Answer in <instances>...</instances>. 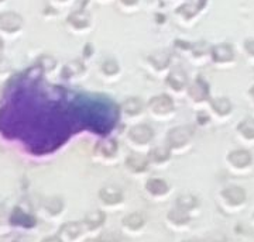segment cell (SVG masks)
I'll return each instance as SVG.
<instances>
[{"mask_svg":"<svg viewBox=\"0 0 254 242\" xmlns=\"http://www.w3.org/2000/svg\"><path fill=\"white\" fill-rule=\"evenodd\" d=\"M147 110L151 116L157 120H167L171 118L175 113V103L170 95H157L151 97L150 101L147 103Z\"/></svg>","mask_w":254,"mask_h":242,"instance_id":"1","label":"cell"},{"mask_svg":"<svg viewBox=\"0 0 254 242\" xmlns=\"http://www.w3.org/2000/svg\"><path fill=\"white\" fill-rule=\"evenodd\" d=\"M195 135V131L190 126H178L171 128L165 138V145L170 148L171 153L174 151H182L188 146Z\"/></svg>","mask_w":254,"mask_h":242,"instance_id":"2","label":"cell"},{"mask_svg":"<svg viewBox=\"0 0 254 242\" xmlns=\"http://www.w3.org/2000/svg\"><path fill=\"white\" fill-rule=\"evenodd\" d=\"M154 140V130L148 124H136L130 127L127 133V141L134 148H145Z\"/></svg>","mask_w":254,"mask_h":242,"instance_id":"3","label":"cell"},{"mask_svg":"<svg viewBox=\"0 0 254 242\" xmlns=\"http://www.w3.org/2000/svg\"><path fill=\"white\" fill-rule=\"evenodd\" d=\"M23 24H24L23 17L14 11H4L0 14V31L3 34L7 36L17 34L18 31H21Z\"/></svg>","mask_w":254,"mask_h":242,"instance_id":"4","label":"cell"},{"mask_svg":"<svg viewBox=\"0 0 254 242\" xmlns=\"http://www.w3.org/2000/svg\"><path fill=\"white\" fill-rule=\"evenodd\" d=\"M165 85L170 90H173L175 93H181L184 90L188 89L190 86V81H188V75L187 72L181 69L180 66L174 68L173 71L170 72L168 78L165 79Z\"/></svg>","mask_w":254,"mask_h":242,"instance_id":"5","label":"cell"},{"mask_svg":"<svg viewBox=\"0 0 254 242\" xmlns=\"http://www.w3.org/2000/svg\"><path fill=\"white\" fill-rule=\"evenodd\" d=\"M144 110L145 104L143 103V100L138 99V97H128L120 106L122 114L126 118H128V120H133V118L140 117L144 113Z\"/></svg>","mask_w":254,"mask_h":242,"instance_id":"6","label":"cell"},{"mask_svg":"<svg viewBox=\"0 0 254 242\" xmlns=\"http://www.w3.org/2000/svg\"><path fill=\"white\" fill-rule=\"evenodd\" d=\"M220 196L229 206L233 207L242 206V204H245L246 201L245 189L239 188V186H229V188L223 189Z\"/></svg>","mask_w":254,"mask_h":242,"instance_id":"7","label":"cell"},{"mask_svg":"<svg viewBox=\"0 0 254 242\" xmlns=\"http://www.w3.org/2000/svg\"><path fill=\"white\" fill-rule=\"evenodd\" d=\"M95 152H96L98 156L103 158V159H112V158H115L119 152L118 141H115V140H112V138L100 140L99 143L96 144Z\"/></svg>","mask_w":254,"mask_h":242,"instance_id":"8","label":"cell"},{"mask_svg":"<svg viewBox=\"0 0 254 242\" xmlns=\"http://www.w3.org/2000/svg\"><path fill=\"white\" fill-rule=\"evenodd\" d=\"M227 162L236 169H245L252 165L253 158H252V153L246 149H235L227 155Z\"/></svg>","mask_w":254,"mask_h":242,"instance_id":"9","label":"cell"},{"mask_svg":"<svg viewBox=\"0 0 254 242\" xmlns=\"http://www.w3.org/2000/svg\"><path fill=\"white\" fill-rule=\"evenodd\" d=\"M210 55L215 63H227L232 62L235 58V51L232 48V45L229 44H219L212 47Z\"/></svg>","mask_w":254,"mask_h":242,"instance_id":"10","label":"cell"},{"mask_svg":"<svg viewBox=\"0 0 254 242\" xmlns=\"http://www.w3.org/2000/svg\"><path fill=\"white\" fill-rule=\"evenodd\" d=\"M187 90H188V97L195 103H202L209 97L208 85L202 79H196L193 83H190Z\"/></svg>","mask_w":254,"mask_h":242,"instance_id":"11","label":"cell"},{"mask_svg":"<svg viewBox=\"0 0 254 242\" xmlns=\"http://www.w3.org/2000/svg\"><path fill=\"white\" fill-rule=\"evenodd\" d=\"M125 163H126V168L128 171L134 172V173H141V172L147 171V168L150 165V161L144 155H141V153L138 152H133L127 156Z\"/></svg>","mask_w":254,"mask_h":242,"instance_id":"12","label":"cell"},{"mask_svg":"<svg viewBox=\"0 0 254 242\" xmlns=\"http://www.w3.org/2000/svg\"><path fill=\"white\" fill-rule=\"evenodd\" d=\"M85 230V225L83 223H66L61 227V231H60V237L64 242L65 241H76Z\"/></svg>","mask_w":254,"mask_h":242,"instance_id":"13","label":"cell"},{"mask_svg":"<svg viewBox=\"0 0 254 242\" xmlns=\"http://www.w3.org/2000/svg\"><path fill=\"white\" fill-rule=\"evenodd\" d=\"M99 198L102 203L108 204V206H115L122 203L123 200V193L122 190L115 186H105L99 190Z\"/></svg>","mask_w":254,"mask_h":242,"instance_id":"14","label":"cell"},{"mask_svg":"<svg viewBox=\"0 0 254 242\" xmlns=\"http://www.w3.org/2000/svg\"><path fill=\"white\" fill-rule=\"evenodd\" d=\"M68 24H71L75 30H85L91 26V14L85 10H76L69 14Z\"/></svg>","mask_w":254,"mask_h":242,"instance_id":"15","label":"cell"},{"mask_svg":"<svg viewBox=\"0 0 254 242\" xmlns=\"http://www.w3.org/2000/svg\"><path fill=\"white\" fill-rule=\"evenodd\" d=\"M147 62H148L151 69L157 72H163L168 69L170 62H171V56L167 52H154L147 58Z\"/></svg>","mask_w":254,"mask_h":242,"instance_id":"16","label":"cell"},{"mask_svg":"<svg viewBox=\"0 0 254 242\" xmlns=\"http://www.w3.org/2000/svg\"><path fill=\"white\" fill-rule=\"evenodd\" d=\"M145 190L155 197H161V196H165L168 193L170 188H168L165 180L153 178V179H148L145 182Z\"/></svg>","mask_w":254,"mask_h":242,"instance_id":"17","label":"cell"},{"mask_svg":"<svg viewBox=\"0 0 254 242\" xmlns=\"http://www.w3.org/2000/svg\"><path fill=\"white\" fill-rule=\"evenodd\" d=\"M148 161L150 163H157V165H161V163H165V162L170 161L171 158V151L167 145L164 146H155L153 149H150L148 152Z\"/></svg>","mask_w":254,"mask_h":242,"instance_id":"18","label":"cell"},{"mask_svg":"<svg viewBox=\"0 0 254 242\" xmlns=\"http://www.w3.org/2000/svg\"><path fill=\"white\" fill-rule=\"evenodd\" d=\"M122 225L128 231H140L145 225V217L141 213H131L123 218Z\"/></svg>","mask_w":254,"mask_h":242,"instance_id":"19","label":"cell"},{"mask_svg":"<svg viewBox=\"0 0 254 242\" xmlns=\"http://www.w3.org/2000/svg\"><path fill=\"white\" fill-rule=\"evenodd\" d=\"M210 108L218 116L226 117L232 113V103L226 97H219V99L210 100Z\"/></svg>","mask_w":254,"mask_h":242,"instance_id":"20","label":"cell"},{"mask_svg":"<svg viewBox=\"0 0 254 242\" xmlns=\"http://www.w3.org/2000/svg\"><path fill=\"white\" fill-rule=\"evenodd\" d=\"M190 213H188V211H184V210L178 208V207H175L174 210H171V211L168 213V221L173 223L174 225H177V227L187 225L190 223Z\"/></svg>","mask_w":254,"mask_h":242,"instance_id":"21","label":"cell"},{"mask_svg":"<svg viewBox=\"0 0 254 242\" xmlns=\"http://www.w3.org/2000/svg\"><path fill=\"white\" fill-rule=\"evenodd\" d=\"M105 220H106V215L103 214L102 211L96 210V211H92L89 214H86L85 220H83V225L88 230H96L105 223Z\"/></svg>","mask_w":254,"mask_h":242,"instance_id":"22","label":"cell"},{"mask_svg":"<svg viewBox=\"0 0 254 242\" xmlns=\"http://www.w3.org/2000/svg\"><path fill=\"white\" fill-rule=\"evenodd\" d=\"M196 206H198V200L192 194H181L180 197L177 198V203H175V207L181 208L184 211H188V213Z\"/></svg>","mask_w":254,"mask_h":242,"instance_id":"23","label":"cell"},{"mask_svg":"<svg viewBox=\"0 0 254 242\" xmlns=\"http://www.w3.org/2000/svg\"><path fill=\"white\" fill-rule=\"evenodd\" d=\"M237 133L246 140H254V118H245L237 126Z\"/></svg>","mask_w":254,"mask_h":242,"instance_id":"24","label":"cell"},{"mask_svg":"<svg viewBox=\"0 0 254 242\" xmlns=\"http://www.w3.org/2000/svg\"><path fill=\"white\" fill-rule=\"evenodd\" d=\"M100 72L105 76H108V78H113V76L119 75L120 66H119L118 61H115V59L110 58V59H106V61H103V62L100 63Z\"/></svg>","mask_w":254,"mask_h":242,"instance_id":"25","label":"cell"},{"mask_svg":"<svg viewBox=\"0 0 254 242\" xmlns=\"http://www.w3.org/2000/svg\"><path fill=\"white\" fill-rule=\"evenodd\" d=\"M64 203L60 197H51L46 201V210L50 214L57 215L63 211Z\"/></svg>","mask_w":254,"mask_h":242,"instance_id":"26","label":"cell"},{"mask_svg":"<svg viewBox=\"0 0 254 242\" xmlns=\"http://www.w3.org/2000/svg\"><path fill=\"white\" fill-rule=\"evenodd\" d=\"M96 242H122V237L115 231H105L96 238Z\"/></svg>","mask_w":254,"mask_h":242,"instance_id":"27","label":"cell"},{"mask_svg":"<svg viewBox=\"0 0 254 242\" xmlns=\"http://www.w3.org/2000/svg\"><path fill=\"white\" fill-rule=\"evenodd\" d=\"M16 213L20 215V220H13V223L14 224H21V225H26V227H31V225L34 224V220L30 217V215L24 214V213H21L20 210H16Z\"/></svg>","mask_w":254,"mask_h":242,"instance_id":"28","label":"cell"},{"mask_svg":"<svg viewBox=\"0 0 254 242\" xmlns=\"http://www.w3.org/2000/svg\"><path fill=\"white\" fill-rule=\"evenodd\" d=\"M205 242H227V240L223 234H210Z\"/></svg>","mask_w":254,"mask_h":242,"instance_id":"29","label":"cell"},{"mask_svg":"<svg viewBox=\"0 0 254 242\" xmlns=\"http://www.w3.org/2000/svg\"><path fill=\"white\" fill-rule=\"evenodd\" d=\"M245 48L246 51L250 55L254 56V40H246L245 41Z\"/></svg>","mask_w":254,"mask_h":242,"instance_id":"30","label":"cell"},{"mask_svg":"<svg viewBox=\"0 0 254 242\" xmlns=\"http://www.w3.org/2000/svg\"><path fill=\"white\" fill-rule=\"evenodd\" d=\"M41 242H64L61 240V237L58 235V237H48V238H44Z\"/></svg>","mask_w":254,"mask_h":242,"instance_id":"31","label":"cell"},{"mask_svg":"<svg viewBox=\"0 0 254 242\" xmlns=\"http://www.w3.org/2000/svg\"><path fill=\"white\" fill-rule=\"evenodd\" d=\"M123 4H126V6H134L138 3V0H120Z\"/></svg>","mask_w":254,"mask_h":242,"instance_id":"32","label":"cell"},{"mask_svg":"<svg viewBox=\"0 0 254 242\" xmlns=\"http://www.w3.org/2000/svg\"><path fill=\"white\" fill-rule=\"evenodd\" d=\"M3 48H4V44H3V40L0 38V55L3 52Z\"/></svg>","mask_w":254,"mask_h":242,"instance_id":"33","label":"cell"},{"mask_svg":"<svg viewBox=\"0 0 254 242\" xmlns=\"http://www.w3.org/2000/svg\"><path fill=\"white\" fill-rule=\"evenodd\" d=\"M182 242H200L199 240H195V238H190V240H185V241Z\"/></svg>","mask_w":254,"mask_h":242,"instance_id":"34","label":"cell"},{"mask_svg":"<svg viewBox=\"0 0 254 242\" xmlns=\"http://www.w3.org/2000/svg\"><path fill=\"white\" fill-rule=\"evenodd\" d=\"M250 96H252V97L254 99V86L252 88V89H250Z\"/></svg>","mask_w":254,"mask_h":242,"instance_id":"35","label":"cell"},{"mask_svg":"<svg viewBox=\"0 0 254 242\" xmlns=\"http://www.w3.org/2000/svg\"><path fill=\"white\" fill-rule=\"evenodd\" d=\"M4 1H6V0H0V3H4Z\"/></svg>","mask_w":254,"mask_h":242,"instance_id":"36","label":"cell"},{"mask_svg":"<svg viewBox=\"0 0 254 242\" xmlns=\"http://www.w3.org/2000/svg\"><path fill=\"white\" fill-rule=\"evenodd\" d=\"M57 1H66V0H57Z\"/></svg>","mask_w":254,"mask_h":242,"instance_id":"37","label":"cell"},{"mask_svg":"<svg viewBox=\"0 0 254 242\" xmlns=\"http://www.w3.org/2000/svg\"><path fill=\"white\" fill-rule=\"evenodd\" d=\"M253 218H254V215H253Z\"/></svg>","mask_w":254,"mask_h":242,"instance_id":"38","label":"cell"}]
</instances>
